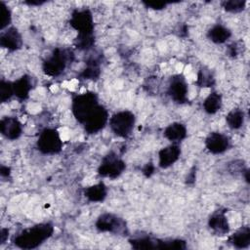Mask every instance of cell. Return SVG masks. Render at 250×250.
<instances>
[{"mask_svg": "<svg viewBox=\"0 0 250 250\" xmlns=\"http://www.w3.org/2000/svg\"><path fill=\"white\" fill-rule=\"evenodd\" d=\"M53 231L54 228L51 224H38L21 231L14 238V244L21 249H34L47 240Z\"/></svg>", "mask_w": 250, "mask_h": 250, "instance_id": "6da1fadb", "label": "cell"}, {"mask_svg": "<svg viewBox=\"0 0 250 250\" xmlns=\"http://www.w3.org/2000/svg\"><path fill=\"white\" fill-rule=\"evenodd\" d=\"M73 54L71 51L56 48L44 61L42 66L43 70L49 76H59L64 71L68 62H71Z\"/></svg>", "mask_w": 250, "mask_h": 250, "instance_id": "7a4b0ae2", "label": "cell"}, {"mask_svg": "<svg viewBox=\"0 0 250 250\" xmlns=\"http://www.w3.org/2000/svg\"><path fill=\"white\" fill-rule=\"evenodd\" d=\"M98 105L99 102L97 94L94 92H86L73 98L71 109L74 117L78 122L83 124L86 118Z\"/></svg>", "mask_w": 250, "mask_h": 250, "instance_id": "3957f363", "label": "cell"}, {"mask_svg": "<svg viewBox=\"0 0 250 250\" xmlns=\"http://www.w3.org/2000/svg\"><path fill=\"white\" fill-rule=\"evenodd\" d=\"M136 117L133 112L129 110H121L114 113L109 119V126L111 131L118 137L127 138L135 125Z\"/></svg>", "mask_w": 250, "mask_h": 250, "instance_id": "277c9868", "label": "cell"}, {"mask_svg": "<svg viewBox=\"0 0 250 250\" xmlns=\"http://www.w3.org/2000/svg\"><path fill=\"white\" fill-rule=\"evenodd\" d=\"M62 141L60 133L53 128L44 129L38 137L37 148L44 154H55L61 151Z\"/></svg>", "mask_w": 250, "mask_h": 250, "instance_id": "5b68a950", "label": "cell"}, {"mask_svg": "<svg viewBox=\"0 0 250 250\" xmlns=\"http://www.w3.org/2000/svg\"><path fill=\"white\" fill-rule=\"evenodd\" d=\"M125 168V162L120 159L114 152H109L102 159L98 173L103 177L114 179L121 175Z\"/></svg>", "mask_w": 250, "mask_h": 250, "instance_id": "8992f818", "label": "cell"}, {"mask_svg": "<svg viewBox=\"0 0 250 250\" xmlns=\"http://www.w3.org/2000/svg\"><path fill=\"white\" fill-rule=\"evenodd\" d=\"M96 228L99 231L122 233L126 229L125 222L111 213H104L97 219Z\"/></svg>", "mask_w": 250, "mask_h": 250, "instance_id": "52a82bcc", "label": "cell"}, {"mask_svg": "<svg viewBox=\"0 0 250 250\" xmlns=\"http://www.w3.org/2000/svg\"><path fill=\"white\" fill-rule=\"evenodd\" d=\"M70 25L78 32V34L94 33L93 16L88 9L74 11L70 19Z\"/></svg>", "mask_w": 250, "mask_h": 250, "instance_id": "ba28073f", "label": "cell"}, {"mask_svg": "<svg viewBox=\"0 0 250 250\" xmlns=\"http://www.w3.org/2000/svg\"><path fill=\"white\" fill-rule=\"evenodd\" d=\"M108 121V113L104 106L99 104L83 123L88 134H96L101 131Z\"/></svg>", "mask_w": 250, "mask_h": 250, "instance_id": "9c48e42d", "label": "cell"}, {"mask_svg": "<svg viewBox=\"0 0 250 250\" xmlns=\"http://www.w3.org/2000/svg\"><path fill=\"white\" fill-rule=\"evenodd\" d=\"M188 92V83L182 74H177L171 77L168 86V95L174 102L179 104L187 102Z\"/></svg>", "mask_w": 250, "mask_h": 250, "instance_id": "30bf717a", "label": "cell"}, {"mask_svg": "<svg viewBox=\"0 0 250 250\" xmlns=\"http://www.w3.org/2000/svg\"><path fill=\"white\" fill-rule=\"evenodd\" d=\"M205 146L211 153L219 154L225 152L229 148V140L226 135L222 133L213 132L206 138Z\"/></svg>", "mask_w": 250, "mask_h": 250, "instance_id": "8fae6325", "label": "cell"}, {"mask_svg": "<svg viewBox=\"0 0 250 250\" xmlns=\"http://www.w3.org/2000/svg\"><path fill=\"white\" fill-rule=\"evenodd\" d=\"M0 131L9 140H17L22 132L21 122L16 117L6 116L0 121Z\"/></svg>", "mask_w": 250, "mask_h": 250, "instance_id": "7c38bea8", "label": "cell"}, {"mask_svg": "<svg viewBox=\"0 0 250 250\" xmlns=\"http://www.w3.org/2000/svg\"><path fill=\"white\" fill-rule=\"evenodd\" d=\"M181 148L178 144L173 143L162 149H160L158 153V165L161 168H168L173 165L180 157Z\"/></svg>", "mask_w": 250, "mask_h": 250, "instance_id": "4fadbf2b", "label": "cell"}, {"mask_svg": "<svg viewBox=\"0 0 250 250\" xmlns=\"http://www.w3.org/2000/svg\"><path fill=\"white\" fill-rule=\"evenodd\" d=\"M0 45L10 51L19 50L22 45L21 33L16 27H9L0 36Z\"/></svg>", "mask_w": 250, "mask_h": 250, "instance_id": "5bb4252c", "label": "cell"}, {"mask_svg": "<svg viewBox=\"0 0 250 250\" xmlns=\"http://www.w3.org/2000/svg\"><path fill=\"white\" fill-rule=\"evenodd\" d=\"M208 225L211 229H213L216 233L223 235L229 232V226L228 219L223 211H217L211 215L208 221Z\"/></svg>", "mask_w": 250, "mask_h": 250, "instance_id": "9a60e30c", "label": "cell"}, {"mask_svg": "<svg viewBox=\"0 0 250 250\" xmlns=\"http://www.w3.org/2000/svg\"><path fill=\"white\" fill-rule=\"evenodd\" d=\"M163 135L167 140L177 144L187 137V128L182 123L174 122L165 128Z\"/></svg>", "mask_w": 250, "mask_h": 250, "instance_id": "2e32d148", "label": "cell"}, {"mask_svg": "<svg viewBox=\"0 0 250 250\" xmlns=\"http://www.w3.org/2000/svg\"><path fill=\"white\" fill-rule=\"evenodd\" d=\"M14 95L21 100H24L28 97L29 92L32 88L31 78L27 75H23L15 82H13Z\"/></svg>", "mask_w": 250, "mask_h": 250, "instance_id": "e0dca14e", "label": "cell"}, {"mask_svg": "<svg viewBox=\"0 0 250 250\" xmlns=\"http://www.w3.org/2000/svg\"><path fill=\"white\" fill-rule=\"evenodd\" d=\"M106 187L104 183H98L91 187H88L84 190L85 197L92 202H102L106 197Z\"/></svg>", "mask_w": 250, "mask_h": 250, "instance_id": "ac0fdd59", "label": "cell"}, {"mask_svg": "<svg viewBox=\"0 0 250 250\" xmlns=\"http://www.w3.org/2000/svg\"><path fill=\"white\" fill-rule=\"evenodd\" d=\"M230 35H231L230 30L222 24H216L212 26L207 33L208 38L212 42L217 44L225 43L230 37Z\"/></svg>", "mask_w": 250, "mask_h": 250, "instance_id": "d6986e66", "label": "cell"}, {"mask_svg": "<svg viewBox=\"0 0 250 250\" xmlns=\"http://www.w3.org/2000/svg\"><path fill=\"white\" fill-rule=\"evenodd\" d=\"M229 242L236 248H246L250 244V229L243 227L229 237Z\"/></svg>", "mask_w": 250, "mask_h": 250, "instance_id": "ffe728a7", "label": "cell"}, {"mask_svg": "<svg viewBox=\"0 0 250 250\" xmlns=\"http://www.w3.org/2000/svg\"><path fill=\"white\" fill-rule=\"evenodd\" d=\"M129 242L135 249H159L161 240L153 239L149 236H141L130 239Z\"/></svg>", "mask_w": 250, "mask_h": 250, "instance_id": "44dd1931", "label": "cell"}, {"mask_svg": "<svg viewBox=\"0 0 250 250\" xmlns=\"http://www.w3.org/2000/svg\"><path fill=\"white\" fill-rule=\"evenodd\" d=\"M100 62L97 58H91L86 62L85 69L79 74L84 79H97L100 76Z\"/></svg>", "mask_w": 250, "mask_h": 250, "instance_id": "7402d4cb", "label": "cell"}, {"mask_svg": "<svg viewBox=\"0 0 250 250\" xmlns=\"http://www.w3.org/2000/svg\"><path fill=\"white\" fill-rule=\"evenodd\" d=\"M222 106V96L219 93H211L203 102V108L209 114H214Z\"/></svg>", "mask_w": 250, "mask_h": 250, "instance_id": "603a6c76", "label": "cell"}, {"mask_svg": "<svg viewBox=\"0 0 250 250\" xmlns=\"http://www.w3.org/2000/svg\"><path fill=\"white\" fill-rule=\"evenodd\" d=\"M226 121L230 129H239L244 123V112L240 109H232L227 115Z\"/></svg>", "mask_w": 250, "mask_h": 250, "instance_id": "cb8c5ba5", "label": "cell"}, {"mask_svg": "<svg viewBox=\"0 0 250 250\" xmlns=\"http://www.w3.org/2000/svg\"><path fill=\"white\" fill-rule=\"evenodd\" d=\"M95 38L93 34H78L75 39V45L80 50H89L94 45Z\"/></svg>", "mask_w": 250, "mask_h": 250, "instance_id": "d4e9b609", "label": "cell"}, {"mask_svg": "<svg viewBox=\"0 0 250 250\" xmlns=\"http://www.w3.org/2000/svg\"><path fill=\"white\" fill-rule=\"evenodd\" d=\"M14 96V87L13 82L1 80L0 82V101L2 103L7 102Z\"/></svg>", "mask_w": 250, "mask_h": 250, "instance_id": "484cf974", "label": "cell"}, {"mask_svg": "<svg viewBox=\"0 0 250 250\" xmlns=\"http://www.w3.org/2000/svg\"><path fill=\"white\" fill-rule=\"evenodd\" d=\"M12 16L9 7L3 1H0V29H5L10 24Z\"/></svg>", "mask_w": 250, "mask_h": 250, "instance_id": "4316f807", "label": "cell"}, {"mask_svg": "<svg viewBox=\"0 0 250 250\" xmlns=\"http://www.w3.org/2000/svg\"><path fill=\"white\" fill-rule=\"evenodd\" d=\"M246 5L244 0H229L223 2V7L227 12L229 13H238L241 12Z\"/></svg>", "mask_w": 250, "mask_h": 250, "instance_id": "83f0119b", "label": "cell"}, {"mask_svg": "<svg viewBox=\"0 0 250 250\" xmlns=\"http://www.w3.org/2000/svg\"><path fill=\"white\" fill-rule=\"evenodd\" d=\"M214 83V78L208 69H201L198 72L197 84L200 87H210Z\"/></svg>", "mask_w": 250, "mask_h": 250, "instance_id": "f1b7e54d", "label": "cell"}, {"mask_svg": "<svg viewBox=\"0 0 250 250\" xmlns=\"http://www.w3.org/2000/svg\"><path fill=\"white\" fill-rule=\"evenodd\" d=\"M144 4L147 7V8H150V9H153V10H162L166 7L167 3L165 2H161V1H157V2H153V1H146V2H144Z\"/></svg>", "mask_w": 250, "mask_h": 250, "instance_id": "f546056e", "label": "cell"}, {"mask_svg": "<svg viewBox=\"0 0 250 250\" xmlns=\"http://www.w3.org/2000/svg\"><path fill=\"white\" fill-rule=\"evenodd\" d=\"M153 171H154V166L151 165V163H148V164H146V165L145 166V168H144V170H143V173H144L146 177H149V176L153 173Z\"/></svg>", "mask_w": 250, "mask_h": 250, "instance_id": "4dcf8cb0", "label": "cell"}, {"mask_svg": "<svg viewBox=\"0 0 250 250\" xmlns=\"http://www.w3.org/2000/svg\"><path fill=\"white\" fill-rule=\"evenodd\" d=\"M8 235H9V230L7 229H2L1 231H0V243L3 244L6 239L8 238Z\"/></svg>", "mask_w": 250, "mask_h": 250, "instance_id": "1f68e13d", "label": "cell"}, {"mask_svg": "<svg viewBox=\"0 0 250 250\" xmlns=\"http://www.w3.org/2000/svg\"><path fill=\"white\" fill-rule=\"evenodd\" d=\"M0 173L3 177H8L10 175V168H8L7 166H1Z\"/></svg>", "mask_w": 250, "mask_h": 250, "instance_id": "d6a6232c", "label": "cell"}, {"mask_svg": "<svg viewBox=\"0 0 250 250\" xmlns=\"http://www.w3.org/2000/svg\"><path fill=\"white\" fill-rule=\"evenodd\" d=\"M187 180H188V183H189L190 181H194L195 180V175H194V172H190V174L188 175V177L187 178Z\"/></svg>", "mask_w": 250, "mask_h": 250, "instance_id": "836d02e7", "label": "cell"}]
</instances>
